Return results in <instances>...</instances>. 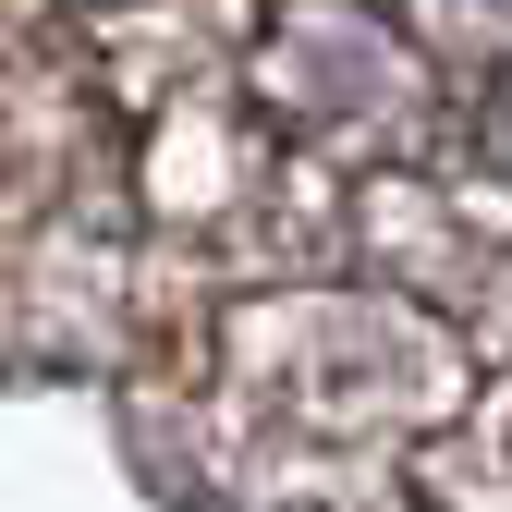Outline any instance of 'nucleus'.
Masks as SVG:
<instances>
[{"label":"nucleus","instance_id":"1","mask_svg":"<svg viewBox=\"0 0 512 512\" xmlns=\"http://www.w3.org/2000/svg\"><path fill=\"white\" fill-rule=\"evenodd\" d=\"M476 135H488V171H500V183H512V74H500V86H488V110H476Z\"/></svg>","mask_w":512,"mask_h":512}]
</instances>
